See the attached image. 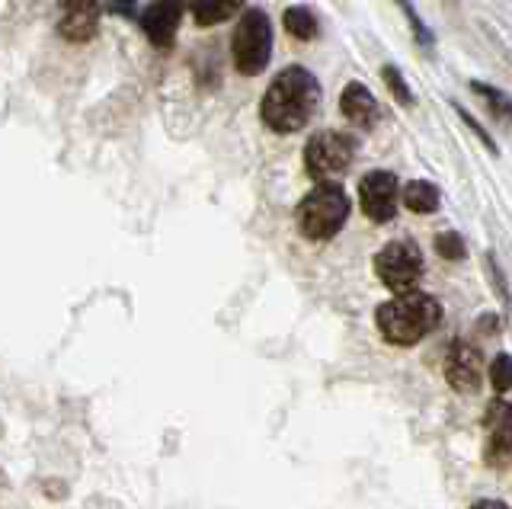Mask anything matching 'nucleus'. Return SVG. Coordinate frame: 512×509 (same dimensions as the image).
Here are the masks:
<instances>
[{"instance_id":"f257e3e1","label":"nucleus","mask_w":512,"mask_h":509,"mask_svg":"<svg viewBox=\"0 0 512 509\" xmlns=\"http://www.w3.org/2000/svg\"><path fill=\"white\" fill-rule=\"evenodd\" d=\"M320 106V81L301 65L282 68L263 93L260 119L269 132L295 135L308 125Z\"/></svg>"},{"instance_id":"f03ea898","label":"nucleus","mask_w":512,"mask_h":509,"mask_svg":"<svg viewBox=\"0 0 512 509\" xmlns=\"http://www.w3.org/2000/svg\"><path fill=\"white\" fill-rule=\"evenodd\" d=\"M439 324H442V305L439 298H432L426 292L394 295L375 311V327L391 346H416Z\"/></svg>"},{"instance_id":"7ed1b4c3","label":"nucleus","mask_w":512,"mask_h":509,"mask_svg":"<svg viewBox=\"0 0 512 509\" xmlns=\"http://www.w3.org/2000/svg\"><path fill=\"white\" fill-rule=\"evenodd\" d=\"M352 202L340 183H317L308 196L298 202L295 225L308 241H330L349 221Z\"/></svg>"},{"instance_id":"20e7f679","label":"nucleus","mask_w":512,"mask_h":509,"mask_svg":"<svg viewBox=\"0 0 512 509\" xmlns=\"http://www.w3.org/2000/svg\"><path fill=\"white\" fill-rule=\"evenodd\" d=\"M231 58L237 74L244 77H256L266 71L272 58V20L266 10L253 7L240 13L231 36Z\"/></svg>"},{"instance_id":"39448f33","label":"nucleus","mask_w":512,"mask_h":509,"mask_svg":"<svg viewBox=\"0 0 512 509\" xmlns=\"http://www.w3.org/2000/svg\"><path fill=\"white\" fill-rule=\"evenodd\" d=\"M359 151V141L352 132L324 129L314 132L304 145V170L317 183H333L340 173L352 167V157Z\"/></svg>"},{"instance_id":"423d86ee","label":"nucleus","mask_w":512,"mask_h":509,"mask_svg":"<svg viewBox=\"0 0 512 509\" xmlns=\"http://www.w3.org/2000/svg\"><path fill=\"white\" fill-rule=\"evenodd\" d=\"M375 276L394 295L416 292L423 279V250L413 241H391L375 253Z\"/></svg>"},{"instance_id":"0eeeda50","label":"nucleus","mask_w":512,"mask_h":509,"mask_svg":"<svg viewBox=\"0 0 512 509\" xmlns=\"http://www.w3.org/2000/svg\"><path fill=\"white\" fill-rule=\"evenodd\" d=\"M400 183L391 170H372L359 180V205L368 221L375 225H388L397 218V199H400Z\"/></svg>"},{"instance_id":"6e6552de","label":"nucleus","mask_w":512,"mask_h":509,"mask_svg":"<svg viewBox=\"0 0 512 509\" xmlns=\"http://www.w3.org/2000/svg\"><path fill=\"white\" fill-rule=\"evenodd\" d=\"M183 7H186V0H151V4L141 10V17H138L141 33L154 49L167 52L173 45L176 33H180Z\"/></svg>"},{"instance_id":"1a4fd4ad","label":"nucleus","mask_w":512,"mask_h":509,"mask_svg":"<svg viewBox=\"0 0 512 509\" xmlns=\"http://www.w3.org/2000/svg\"><path fill=\"white\" fill-rule=\"evenodd\" d=\"M512 452V404L493 397L484 413V461L500 468Z\"/></svg>"},{"instance_id":"9d476101","label":"nucleus","mask_w":512,"mask_h":509,"mask_svg":"<svg viewBox=\"0 0 512 509\" xmlns=\"http://www.w3.org/2000/svg\"><path fill=\"white\" fill-rule=\"evenodd\" d=\"M480 378H484V356H480V349L468 340H455L445 353V381L455 391L471 394L480 388Z\"/></svg>"},{"instance_id":"9b49d317","label":"nucleus","mask_w":512,"mask_h":509,"mask_svg":"<svg viewBox=\"0 0 512 509\" xmlns=\"http://www.w3.org/2000/svg\"><path fill=\"white\" fill-rule=\"evenodd\" d=\"M61 7V20H58V33L64 42L84 45L96 39L100 33V0H58Z\"/></svg>"},{"instance_id":"f8f14e48","label":"nucleus","mask_w":512,"mask_h":509,"mask_svg":"<svg viewBox=\"0 0 512 509\" xmlns=\"http://www.w3.org/2000/svg\"><path fill=\"white\" fill-rule=\"evenodd\" d=\"M340 113L356 129H375L381 119V106L375 100V93L362 81H349L340 93Z\"/></svg>"},{"instance_id":"ddd939ff","label":"nucleus","mask_w":512,"mask_h":509,"mask_svg":"<svg viewBox=\"0 0 512 509\" xmlns=\"http://www.w3.org/2000/svg\"><path fill=\"white\" fill-rule=\"evenodd\" d=\"M400 202H404L413 215H432V212H439L442 193H439V186L429 180H410L404 186V193H400Z\"/></svg>"},{"instance_id":"4468645a","label":"nucleus","mask_w":512,"mask_h":509,"mask_svg":"<svg viewBox=\"0 0 512 509\" xmlns=\"http://www.w3.org/2000/svg\"><path fill=\"white\" fill-rule=\"evenodd\" d=\"M192 10V20L199 26H218L231 20L237 10H244L247 0H186Z\"/></svg>"},{"instance_id":"2eb2a0df","label":"nucleus","mask_w":512,"mask_h":509,"mask_svg":"<svg viewBox=\"0 0 512 509\" xmlns=\"http://www.w3.org/2000/svg\"><path fill=\"white\" fill-rule=\"evenodd\" d=\"M282 26H285V33L292 36L295 42H314L320 36V20H317V13L311 7H304V4H295V7H288L282 13Z\"/></svg>"},{"instance_id":"dca6fc26","label":"nucleus","mask_w":512,"mask_h":509,"mask_svg":"<svg viewBox=\"0 0 512 509\" xmlns=\"http://www.w3.org/2000/svg\"><path fill=\"white\" fill-rule=\"evenodd\" d=\"M468 87H471V93H477V97L487 103L493 119H500L503 125H512V97H509L506 90L493 87V84H484V81H471Z\"/></svg>"},{"instance_id":"f3484780","label":"nucleus","mask_w":512,"mask_h":509,"mask_svg":"<svg viewBox=\"0 0 512 509\" xmlns=\"http://www.w3.org/2000/svg\"><path fill=\"white\" fill-rule=\"evenodd\" d=\"M394 4L400 7V13H404L407 17V23H410V33H413V39H416V45H420V49H432V45H436V33H432V29L426 26V20L420 17V10L413 7V0H394Z\"/></svg>"},{"instance_id":"a211bd4d","label":"nucleus","mask_w":512,"mask_h":509,"mask_svg":"<svg viewBox=\"0 0 512 509\" xmlns=\"http://www.w3.org/2000/svg\"><path fill=\"white\" fill-rule=\"evenodd\" d=\"M436 253L448 263H461L468 257V247H464L458 231H442V234H436Z\"/></svg>"},{"instance_id":"6ab92c4d","label":"nucleus","mask_w":512,"mask_h":509,"mask_svg":"<svg viewBox=\"0 0 512 509\" xmlns=\"http://www.w3.org/2000/svg\"><path fill=\"white\" fill-rule=\"evenodd\" d=\"M381 81L388 84V90L394 93V100H397L400 106H413V103H416L413 90L407 87L404 74L397 71V65H384V68H381Z\"/></svg>"},{"instance_id":"aec40b11","label":"nucleus","mask_w":512,"mask_h":509,"mask_svg":"<svg viewBox=\"0 0 512 509\" xmlns=\"http://www.w3.org/2000/svg\"><path fill=\"white\" fill-rule=\"evenodd\" d=\"M490 385L500 391V394H506V391H512V356L509 353H500L493 362H490Z\"/></svg>"},{"instance_id":"412c9836","label":"nucleus","mask_w":512,"mask_h":509,"mask_svg":"<svg viewBox=\"0 0 512 509\" xmlns=\"http://www.w3.org/2000/svg\"><path fill=\"white\" fill-rule=\"evenodd\" d=\"M484 266H487V273H490V282H493V292H496V298H500L503 305L509 308V305H512V295H509V289H506V276H503L500 263H496V257H493V250H487Z\"/></svg>"},{"instance_id":"4be33fe9","label":"nucleus","mask_w":512,"mask_h":509,"mask_svg":"<svg viewBox=\"0 0 512 509\" xmlns=\"http://www.w3.org/2000/svg\"><path fill=\"white\" fill-rule=\"evenodd\" d=\"M455 113H458V119H461L464 125H468V129H471V132H474V135H477L480 141H484V148H487L490 154H500V148H496L493 135H490V132L484 129V125H480V122H477V119H474V116L468 113V109H464V106H458V103H455Z\"/></svg>"},{"instance_id":"5701e85b","label":"nucleus","mask_w":512,"mask_h":509,"mask_svg":"<svg viewBox=\"0 0 512 509\" xmlns=\"http://www.w3.org/2000/svg\"><path fill=\"white\" fill-rule=\"evenodd\" d=\"M106 10L116 13V17H135L138 0H106Z\"/></svg>"},{"instance_id":"b1692460","label":"nucleus","mask_w":512,"mask_h":509,"mask_svg":"<svg viewBox=\"0 0 512 509\" xmlns=\"http://www.w3.org/2000/svg\"><path fill=\"white\" fill-rule=\"evenodd\" d=\"M496 330H500V324H496V317L493 314H484L477 321V333H487V337H496Z\"/></svg>"},{"instance_id":"393cba45","label":"nucleus","mask_w":512,"mask_h":509,"mask_svg":"<svg viewBox=\"0 0 512 509\" xmlns=\"http://www.w3.org/2000/svg\"><path fill=\"white\" fill-rule=\"evenodd\" d=\"M471 509H509V506L500 503V500H480V503H474Z\"/></svg>"}]
</instances>
